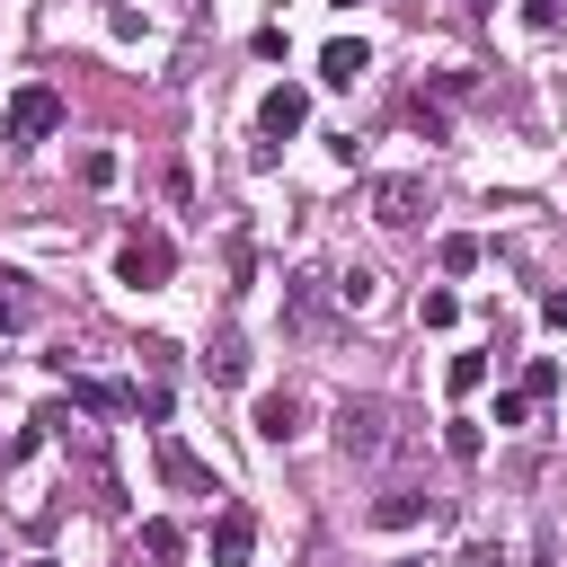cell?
<instances>
[{"label":"cell","instance_id":"6da1fadb","mask_svg":"<svg viewBox=\"0 0 567 567\" xmlns=\"http://www.w3.org/2000/svg\"><path fill=\"white\" fill-rule=\"evenodd\" d=\"M337 452H346V461H381V452H399V434H390V399H346V408H337Z\"/></svg>","mask_w":567,"mask_h":567},{"label":"cell","instance_id":"7a4b0ae2","mask_svg":"<svg viewBox=\"0 0 567 567\" xmlns=\"http://www.w3.org/2000/svg\"><path fill=\"white\" fill-rule=\"evenodd\" d=\"M168 275H177V239L168 230H133L115 248V284H133V292H159Z\"/></svg>","mask_w":567,"mask_h":567},{"label":"cell","instance_id":"3957f363","mask_svg":"<svg viewBox=\"0 0 567 567\" xmlns=\"http://www.w3.org/2000/svg\"><path fill=\"white\" fill-rule=\"evenodd\" d=\"M363 204H372L381 230H416V221H425V177H416V168H390V177H372Z\"/></svg>","mask_w":567,"mask_h":567},{"label":"cell","instance_id":"277c9868","mask_svg":"<svg viewBox=\"0 0 567 567\" xmlns=\"http://www.w3.org/2000/svg\"><path fill=\"white\" fill-rule=\"evenodd\" d=\"M0 133H9V142H53V133H62V97H53V89H18V97L0 106Z\"/></svg>","mask_w":567,"mask_h":567},{"label":"cell","instance_id":"5b68a950","mask_svg":"<svg viewBox=\"0 0 567 567\" xmlns=\"http://www.w3.org/2000/svg\"><path fill=\"white\" fill-rule=\"evenodd\" d=\"M248 558H257V505L221 496L213 505V567H248Z\"/></svg>","mask_w":567,"mask_h":567},{"label":"cell","instance_id":"8992f818","mask_svg":"<svg viewBox=\"0 0 567 567\" xmlns=\"http://www.w3.org/2000/svg\"><path fill=\"white\" fill-rule=\"evenodd\" d=\"M301 124H310V89H301V80H275V89L257 97V133H266V142H292Z\"/></svg>","mask_w":567,"mask_h":567},{"label":"cell","instance_id":"52a82bcc","mask_svg":"<svg viewBox=\"0 0 567 567\" xmlns=\"http://www.w3.org/2000/svg\"><path fill=\"white\" fill-rule=\"evenodd\" d=\"M159 478H168L177 496H204V505L221 496V478H213V461H195V452H186L177 434H159Z\"/></svg>","mask_w":567,"mask_h":567},{"label":"cell","instance_id":"ba28073f","mask_svg":"<svg viewBox=\"0 0 567 567\" xmlns=\"http://www.w3.org/2000/svg\"><path fill=\"white\" fill-rule=\"evenodd\" d=\"M328 292H337L328 275H292V284H284V319H292L301 337H328Z\"/></svg>","mask_w":567,"mask_h":567},{"label":"cell","instance_id":"9c48e42d","mask_svg":"<svg viewBox=\"0 0 567 567\" xmlns=\"http://www.w3.org/2000/svg\"><path fill=\"white\" fill-rule=\"evenodd\" d=\"M363 523H372V532H416V523H434V496H416V487H381Z\"/></svg>","mask_w":567,"mask_h":567},{"label":"cell","instance_id":"30bf717a","mask_svg":"<svg viewBox=\"0 0 567 567\" xmlns=\"http://www.w3.org/2000/svg\"><path fill=\"white\" fill-rule=\"evenodd\" d=\"M71 408L80 416H133V390L124 381H97V372H71Z\"/></svg>","mask_w":567,"mask_h":567},{"label":"cell","instance_id":"8fae6325","mask_svg":"<svg viewBox=\"0 0 567 567\" xmlns=\"http://www.w3.org/2000/svg\"><path fill=\"white\" fill-rule=\"evenodd\" d=\"M363 71H372V44H363V35H337V44L319 53V80H328V89H354Z\"/></svg>","mask_w":567,"mask_h":567},{"label":"cell","instance_id":"7c38bea8","mask_svg":"<svg viewBox=\"0 0 567 567\" xmlns=\"http://www.w3.org/2000/svg\"><path fill=\"white\" fill-rule=\"evenodd\" d=\"M248 425H257V443H292V434H301V399H292V390H266Z\"/></svg>","mask_w":567,"mask_h":567},{"label":"cell","instance_id":"4fadbf2b","mask_svg":"<svg viewBox=\"0 0 567 567\" xmlns=\"http://www.w3.org/2000/svg\"><path fill=\"white\" fill-rule=\"evenodd\" d=\"M204 372H213V390H239V381H248V346H239V337H213Z\"/></svg>","mask_w":567,"mask_h":567},{"label":"cell","instance_id":"5bb4252c","mask_svg":"<svg viewBox=\"0 0 567 567\" xmlns=\"http://www.w3.org/2000/svg\"><path fill=\"white\" fill-rule=\"evenodd\" d=\"M27 319H35V292H27V275H9V266H0V337H18Z\"/></svg>","mask_w":567,"mask_h":567},{"label":"cell","instance_id":"9a60e30c","mask_svg":"<svg viewBox=\"0 0 567 567\" xmlns=\"http://www.w3.org/2000/svg\"><path fill=\"white\" fill-rule=\"evenodd\" d=\"M142 558H159V567H177V558H186V532H177L168 514H151V523H142Z\"/></svg>","mask_w":567,"mask_h":567},{"label":"cell","instance_id":"2e32d148","mask_svg":"<svg viewBox=\"0 0 567 567\" xmlns=\"http://www.w3.org/2000/svg\"><path fill=\"white\" fill-rule=\"evenodd\" d=\"M408 124H416V142H443V133H452V115H443V97H425V89L408 97Z\"/></svg>","mask_w":567,"mask_h":567},{"label":"cell","instance_id":"e0dca14e","mask_svg":"<svg viewBox=\"0 0 567 567\" xmlns=\"http://www.w3.org/2000/svg\"><path fill=\"white\" fill-rule=\"evenodd\" d=\"M443 390H452V399L487 390V354H452V363H443Z\"/></svg>","mask_w":567,"mask_h":567},{"label":"cell","instance_id":"ac0fdd59","mask_svg":"<svg viewBox=\"0 0 567 567\" xmlns=\"http://www.w3.org/2000/svg\"><path fill=\"white\" fill-rule=\"evenodd\" d=\"M443 452H452V461H478V452H487V425H478V416H452V425H443Z\"/></svg>","mask_w":567,"mask_h":567},{"label":"cell","instance_id":"d6986e66","mask_svg":"<svg viewBox=\"0 0 567 567\" xmlns=\"http://www.w3.org/2000/svg\"><path fill=\"white\" fill-rule=\"evenodd\" d=\"M115 168H124V159H115L106 142H89V151H80V186H115Z\"/></svg>","mask_w":567,"mask_h":567},{"label":"cell","instance_id":"ffe728a7","mask_svg":"<svg viewBox=\"0 0 567 567\" xmlns=\"http://www.w3.org/2000/svg\"><path fill=\"white\" fill-rule=\"evenodd\" d=\"M372 292H381V275H372V266H346V275H337V301H346V310H363Z\"/></svg>","mask_w":567,"mask_h":567},{"label":"cell","instance_id":"44dd1931","mask_svg":"<svg viewBox=\"0 0 567 567\" xmlns=\"http://www.w3.org/2000/svg\"><path fill=\"white\" fill-rule=\"evenodd\" d=\"M434 257H443V275H470V266H478V239H470V230H452Z\"/></svg>","mask_w":567,"mask_h":567},{"label":"cell","instance_id":"7402d4cb","mask_svg":"<svg viewBox=\"0 0 567 567\" xmlns=\"http://www.w3.org/2000/svg\"><path fill=\"white\" fill-rule=\"evenodd\" d=\"M416 319H425V328H452V319H461V292H443V284H434V292L416 301Z\"/></svg>","mask_w":567,"mask_h":567},{"label":"cell","instance_id":"603a6c76","mask_svg":"<svg viewBox=\"0 0 567 567\" xmlns=\"http://www.w3.org/2000/svg\"><path fill=\"white\" fill-rule=\"evenodd\" d=\"M221 257H230V275H239V284L257 275V239H248V230H230V239H221Z\"/></svg>","mask_w":567,"mask_h":567},{"label":"cell","instance_id":"cb8c5ba5","mask_svg":"<svg viewBox=\"0 0 567 567\" xmlns=\"http://www.w3.org/2000/svg\"><path fill=\"white\" fill-rule=\"evenodd\" d=\"M142 363H151V381H168V372H177V346H168V337H142Z\"/></svg>","mask_w":567,"mask_h":567},{"label":"cell","instance_id":"d4e9b609","mask_svg":"<svg viewBox=\"0 0 567 567\" xmlns=\"http://www.w3.org/2000/svg\"><path fill=\"white\" fill-rule=\"evenodd\" d=\"M549 390H558V363H549V354H540V363H532V372H523V399H549Z\"/></svg>","mask_w":567,"mask_h":567},{"label":"cell","instance_id":"484cf974","mask_svg":"<svg viewBox=\"0 0 567 567\" xmlns=\"http://www.w3.org/2000/svg\"><path fill=\"white\" fill-rule=\"evenodd\" d=\"M133 416H151V425H159V416H168V381H151V390H133Z\"/></svg>","mask_w":567,"mask_h":567},{"label":"cell","instance_id":"4316f807","mask_svg":"<svg viewBox=\"0 0 567 567\" xmlns=\"http://www.w3.org/2000/svg\"><path fill=\"white\" fill-rule=\"evenodd\" d=\"M523 416H532V399H523V390H496V416H487V425H523Z\"/></svg>","mask_w":567,"mask_h":567},{"label":"cell","instance_id":"83f0119b","mask_svg":"<svg viewBox=\"0 0 567 567\" xmlns=\"http://www.w3.org/2000/svg\"><path fill=\"white\" fill-rule=\"evenodd\" d=\"M540 319H549V328L567 337V284H558V292H540Z\"/></svg>","mask_w":567,"mask_h":567},{"label":"cell","instance_id":"f1b7e54d","mask_svg":"<svg viewBox=\"0 0 567 567\" xmlns=\"http://www.w3.org/2000/svg\"><path fill=\"white\" fill-rule=\"evenodd\" d=\"M399 567H425V558H399Z\"/></svg>","mask_w":567,"mask_h":567},{"label":"cell","instance_id":"f546056e","mask_svg":"<svg viewBox=\"0 0 567 567\" xmlns=\"http://www.w3.org/2000/svg\"><path fill=\"white\" fill-rule=\"evenodd\" d=\"M337 9H354V0H337Z\"/></svg>","mask_w":567,"mask_h":567},{"label":"cell","instance_id":"4dcf8cb0","mask_svg":"<svg viewBox=\"0 0 567 567\" xmlns=\"http://www.w3.org/2000/svg\"><path fill=\"white\" fill-rule=\"evenodd\" d=\"M35 567H53V558H35Z\"/></svg>","mask_w":567,"mask_h":567}]
</instances>
